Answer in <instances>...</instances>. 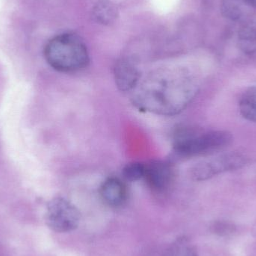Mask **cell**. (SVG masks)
<instances>
[{
  "label": "cell",
  "instance_id": "9c48e42d",
  "mask_svg": "<svg viewBox=\"0 0 256 256\" xmlns=\"http://www.w3.org/2000/svg\"><path fill=\"white\" fill-rule=\"evenodd\" d=\"M239 110L245 120L256 123V86L244 93L239 102Z\"/></svg>",
  "mask_w": 256,
  "mask_h": 256
},
{
  "label": "cell",
  "instance_id": "3957f363",
  "mask_svg": "<svg viewBox=\"0 0 256 256\" xmlns=\"http://www.w3.org/2000/svg\"><path fill=\"white\" fill-rule=\"evenodd\" d=\"M233 137L227 131L202 132L194 128H182L174 134V150L180 158L213 154L228 147Z\"/></svg>",
  "mask_w": 256,
  "mask_h": 256
},
{
  "label": "cell",
  "instance_id": "7c38bea8",
  "mask_svg": "<svg viewBox=\"0 0 256 256\" xmlns=\"http://www.w3.org/2000/svg\"><path fill=\"white\" fill-rule=\"evenodd\" d=\"M244 2H246L248 6L256 8V0H244Z\"/></svg>",
  "mask_w": 256,
  "mask_h": 256
},
{
  "label": "cell",
  "instance_id": "6da1fadb",
  "mask_svg": "<svg viewBox=\"0 0 256 256\" xmlns=\"http://www.w3.org/2000/svg\"><path fill=\"white\" fill-rule=\"evenodd\" d=\"M198 84L184 74H158L140 85L134 102L140 109L162 116H174L195 98Z\"/></svg>",
  "mask_w": 256,
  "mask_h": 256
},
{
  "label": "cell",
  "instance_id": "30bf717a",
  "mask_svg": "<svg viewBox=\"0 0 256 256\" xmlns=\"http://www.w3.org/2000/svg\"><path fill=\"white\" fill-rule=\"evenodd\" d=\"M242 49L246 54H254L256 51V28L249 27L240 36Z\"/></svg>",
  "mask_w": 256,
  "mask_h": 256
},
{
  "label": "cell",
  "instance_id": "5b68a950",
  "mask_svg": "<svg viewBox=\"0 0 256 256\" xmlns=\"http://www.w3.org/2000/svg\"><path fill=\"white\" fill-rule=\"evenodd\" d=\"M46 221L49 228L56 232H70L79 226L80 214L70 202L56 198L48 204Z\"/></svg>",
  "mask_w": 256,
  "mask_h": 256
},
{
  "label": "cell",
  "instance_id": "8992f818",
  "mask_svg": "<svg viewBox=\"0 0 256 256\" xmlns=\"http://www.w3.org/2000/svg\"><path fill=\"white\" fill-rule=\"evenodd\" d=\"M144 178L156 192H164L171 186L174 179V170L165 161H153L146 165Z\"/></svg>",
  "mask_w": 256,
  "mask_h": 256
},
{
  "label": "cell",
  "instance_id": "8fae6325",
  "mask_svg": "<svg viewBox=\"0 0 256 256\" xmlns=\"http://www.w3.org/2000/svg\"><path fill=\"white\" fill-rule=\"evenodd\" d=\"M146 172V165L135 162L128 164L123 170L124 178L131 182H138L143 178Z\"/></svg>",
  "mask_w": 256,
  "mask_h": 256
},
{
  "label": "cell",
  "instance_id": "7a4b0ae2",
  "mask_svg": "<svg viewBox=\"0 0 256 256\" xmlns=\"http://www.w3.org/2000/svg\"><path fill=\"white\" fill-rule=\"evenodd\" d=\"M44 55L48 64L62 73L79 72L90 63V54L85 43L73 34L54 38L46 44Z\"/></svg>",
  "mask_w": 256,
  "mask_h": 256
},
{
  "label": "cell",
  "instance_id": "52a82bcc",
  "mask_svg": "<svg viewBox=\"0 0 256 256\" xmlns=\"http://www.w3.org/2000/svg\"><path fill=\"white\" fill-rule=\"evenodd\" d=\"M114 74L117 87L124 92L136 88L140 82V70L128 60L118 62L116 66Z\"/></svg>",
  "mask_w": 256,
  "mask_h": 256
},
{
  "label": "cell",
  "instance_id": "277c9868",
  "mask_svg": "<svg viewBox=\"0 0 256 256\" xmlns=\"http://www.w3.org/2000/svg\"><path fill=\"white\" fill-rule=\"evenodd\" d=\"M248 158L238 152H230L206 160L194 166L192 176L196 180H206L222 173L240 170L248 164Z\"/></svg>",
  "mask_w": 256,
  "mask_h": 256
},
{
  "label": "cell",
  "instance_id": "ba28073f",
  "mask_svg": "<svg viewBox=\"0 0 256 256\" xmlns=\"http://www.w3.org/2000/svg\"><path fill=\"white\" fill-rule=\"evenodd\" d=\"M100 194L105 203L110 207H122L127 201V188L121 180L116 178L104 182Z\"/></svg>",
  "mask_w": 256,
  "mask_h": 256
}]
</instances>
